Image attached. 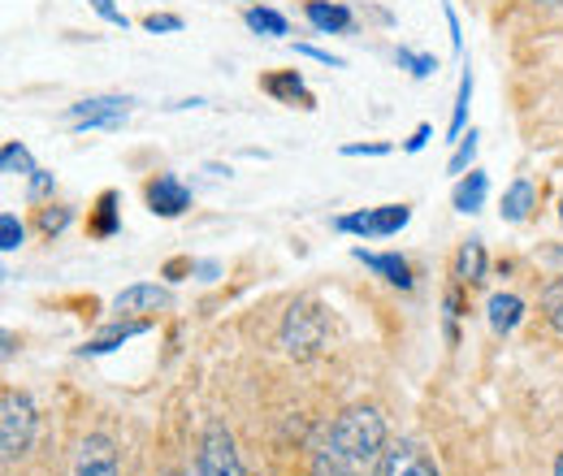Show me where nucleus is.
Instances as JSON below:
<instances>
[{"instance_id": "7ed1b4c3", "label": "nucleus", "mask_w": 563, "mask_h": 476, "mask_svg": "<svg viewBox=\"0 0 563 476\" xmlns=\"http://www.w3.org/2000/svg\"><path fill=\"white\" fill-rule=\"evenodd\" d=\"M196 476H243L234 438L225 424H209L200 438V455H196Z\"/></svg>"}, {"instance_id": "412c9836", "label": "nucleus", "mask_w": 563, "mask_h": 476, "mask_svg": "<svg viewBox=\"0 0 563 476\" xmlns=\"http://www.w3.org/2000/svg\"><path fill=\"white\" fill-rule=\"evenodd\" d=\"M0 169H4V174H13V178H31L40 165L31 160V152H26L22 143H13V139H9V143L0 147Z\"/></svg>"}, {"instance_id": "393cba45", "label": "nucleus", "mask_w": 563, "mask_h": 476, "mask_svg": "<svg viewBox=\"0 0 563 476\" xmlns=\"http://www.w3.org/2000/svg\"><path fill=\"white\" fill-rule=\"evenodd\" d=\"M395 62L408 69L412 78H429V74H438V62H433L429 53H412V48H399V53H395Z\"/></svg>"}, {"instance_id": "423d86ee", "label": "nucleus", "mask_w": 563, "mask_h": 476, "mask_svg": "<svg viewBox=\"0 0 563 476\" xmlns=\"http://www.w3.org/2000/svg\"><path fill=\"white\" fill-rule=\"evenodd\" d=\"M143 196H147V208H152L156 217H183V212L191 208V187H187L178 174H156Z\"/></svg>"}, {"instance_id": "20e7f679", "label": "nucleus", "mask_w": 563, "mask_h": 476, "mask_svg": "<svg viewBox=\"0 0 563 476\" xmlns=\"http://www.w3.org/2000/svg\"><path fill=\"white\" fill-rule=\"evenodd\" d=\"M131 104H135L131 96H87V100L70 104V122L74 131H113L126 122Z\"/></svg>"}, {"instance_id": "bb28decb", "label": "nucleus", "mask_w": 563, "mask_h": 476, "mask_svg": "<svg viewBox=\"0 0 563 476\" xmlns=\"http://www.w3.org/2000/svg\"><path fill=\"white\" fill-rule=\"evenodd\" d=\"M22 239H26L22 221H18L13 212H4V217H0V252H18V247H22Z\"/></svg>"}, {"instance_id": "72a5a7b5", "label": "nucleus", "mask_w": 563, "mask_h": 476, "mask_svg": "<svg viewBox=\"0 0 563 476\" xmlns=\"http://www.w3.org/2000/svg\"><path fill=\"white\" fill-rule=\"evenodd\" d=\"M429 135H433V131H429V126H417V131H412V139H408V143H404V152H421L424 143H429Z\"/></svg>"}, {"instance_id": "b1692460", "label": "nucleus", "mask_w": 563, "mask_h": 476, "mask_svg": "<svg viewBox=\"0 0 563 476\" xmlns=\"http://www.w3.org/2000/svg\"><path fill=\"white\" fill-rule=\"evenodd\" d=\"M477 131H468V139H460V147L451 152V165H446V174H455V178H464L468 174V165H473V156H477Z\"/></svg>"}, {"instance_id": "2eb2a0df", "label": "nucleus", "mask_w": 563, "mask_h": 476, "mask_svg": "<svg viewBox=\"0 0 563 476\" xmlns=\"http://www.w3.org/2000/svg\"><path fill=\"white\" fill-rule=\"evenodd\" d=\"M261 87H265V91H269L274 100H286V104H295V100H299L303 109H312V96L303 91V78H299L295 69H282V74H265V78H261Z\"/></svg>"}, {"instance_id": "473e14b6", "label": "nucleus", "mask_w": 563, "mask_h": 476, "mask_svg": "<svg viewBox=\"0 0 563 476\" xmlns=\"http://www.w3.org/2000/svg\"><path fill=\"white\" fill-rule=\"evenodd\" d=\"M442 13H446V31H451V48L460 53V48H464V35H460V18H455V9H451V4H442Z\"/></svg>"}, {"instance_id": "2f4dec72", "label": "nucleus", "mask_w": 563, "mask_h": 476, "mask_svg": "<svg viewBox=\"0 0 563 476\" xmlns=\"http://www.w3.org/2000/svg\"><path fill=\"white\" fill-rule=\"evenodd\" d=\"M390 152V143H347L343 147V156H386Z\"/></svg>"}, {"instance_id": "f3484780", "label": "nucleus", "mask_w": 563, "mask_h": 476, "mask_svg": "<svg viewBox=\"0 0 563 476\" xmlns=\"http://www.w3.org/2000/svg\"><path fill=\"white\" fill-rule=\"evenodd\" d=\"M455 277H460L464 286L486 281V247H482V239H468V243L460 247V256H455Z\"/></svg>"}, {"instance_id": "6ab92c4d", "label": "nucleus", "mask_w": 563, "mask_h": 476, "mask_svg": "<svg viewBox=\"0 0 563 476\" xmlns=\"http://www.w3.org/2000/svg\"><path fill=\"white\" fill-rule=\"evenodd\" d=\"M243 22H247L256 35H269V40H282V35L290 31V26H286V18H282L278 9H269V4H252Z\"/></svg>"}, {"instance_id": "5701e85b", "label": "nucleus", "mask_w": 563, "mask_h": 476, "mask_svg": "<svg viewBox=\"0 0 563 476\" xmlns=\"http://www.w3.org/2000/svg\"><path fill=\"white\" fill-rule=\"evenodd\" d=\"M143 330H147V321H131V325H113V330H109L104 339L87 342L82 351H87V355H100V351H113V346H122V342H126V339H135V334H143Z\"/></svg>"}, {"instance_id": "f03ea898", "label": "nucleus", "mask_w": 563, "mask_h": 476, "mask_svg": "<svg viewBox=\"0 0 563 476\" xmlns=\"http://www.w3.org/2000/svg\"><path fill=\"white\" fill-rule=\"evenodd\" d=\"M31 438H35V403L18 390H4V399H0V451H4V460L26 455Z\"/></svg>"}, {"instance_id": "1a4fd4ad", "label": "nucleus", "mask_w": 563, "mask_h": 476, "mask_svg": "<svg viewBox=\"0 0 563 476\" xmlns=\"http://www.w3.org/2000/svg\"><path fill=\"white\" fill-rule=\"evenodd\" d=\"M169 303V290L165 286H156V281H135V286H126L118 299H113V312L118 317H143V312H156V308H165Z\"/></svg>"}, {"instance_id": "f704fd0d", "label": "nucleus", "mask_w": 563, "mask_h": 476, "mask_svg": "<svg viewBox=\"0 0 563 476\" xmlns=\"http://www.w3.org/2000/svg\"><path fill=\"white\" fill-rule=\"evenodd\" d=\"M551 261L560 265V277H563V247H555V252H551Z\"/></svg>"}, {"instance_id": "f8f14e48", "label": "nucleus", "mask_w": 563, "mask_h": 476, "mask_svg": "<svg viewBox=\"0 0 563 476\" xmlns=\"http://www.w3.org/2000/svg\"><path fill=\"white\" fill-rule=\"evenodd\" d=\"M486 312H490V330L498 339H507L520 321H525V299L520 295H490V303H486Z\"/></svg>"}, {"instance_id": "9b49d317", "label": "nucleus", "mask_w": 563, "mask_h": 476, "mask_svg": "<svg viewBox=\"0 0 563 476\" xmlns=\"http://www.w3.org/2000/svg\"><path fill=\"white\" fill-rule=\"evenodd\" d=\"M355 261L360 265H368L373 273H382L390 286H399V290H412V269H408V261L404 256H395V252H364V247H355Z\"/></svg>"}, {"instance_id": "6e6552de", "label": "nucleus", "mask_w": 563, "mask_h": 476, "mask_svg": "<svg viewBox=\"0 0 563 476\" xmlns=\"http://www.w3.org/2000/svg\"><path fill=\"white\" fill-rule=\"evenodd\" d=\"M382 476H442V473H438V464L424 455L417 442H399V446L386 451Z\"/></svg>"}, {"instance_id": "cd10ccee", "label": "nucleus", "mask_w": 563, "mask_h": 476, "mask_svg": "<svg viewBox=\"0 0 563 476\" xmlns=\"http://www.w3.org/2000/svg\"><path fill=\"white\" fill-rule=\"evenodd\" d=\"M143 31H152V35H174V31H183V18H178V13H147V18H143Z\"/></svg>"}, {"instance_id": "9d476101", "label": "nucleus", "mask_w": 563, "mask_h": 476, "mask_svg": "<svg viewBox=\"0 0 563 476\" xmlns=\"http://www.w3.org/2000/svg\"><path fill=\"white\" fill-rule=\"evenodd\" d=\"M303 18L321 31V35H347L355 26V13L339 0H308L303 4Z\"/></svg>"}, {"instance_id": "c85d7f7f", "label": "nucleus", "mask_w": 563, "mask_h": 476, "mask_svg": "<svg viewBox=\"0 0 563 476\" xmlns=\"http://www.w3.org/2000/svg\"><path fill=\"white\" fill-rule=\"evenodd\" d=\"M53 187H57V178H53L48 169H35V174H31V200H48Z\"/></svg>"}, {"instance_id": "aec40b11", "label": "nucleus", "mask_w": 563, "mask_h": 476, "mask_svg": "<svg viewBox=\"0 0 563 476\" xmlns=\"http://www.w3.org/2000/svg\"><path fill=\"white\" fill-rule=\"evenodd\" d=\"M468 104H473V69L460 74V91H455V109H451V139H464V122H468Z\"/></svg>"}, {"instance_id": "4c0bfd02", "label": "nucleus", "mask_w": 563, "mask_h": 476, "mask_svg": "<svg viewBox=\"0 0 563 476\" xmlns=\"http://www.w3.org/2000/svg\"><path fill=\"white\" fill-rule=\"evenodd\" d=\"M560 221H563V200H560Z\"/></svg>"}, {"instance_id": "ddd939ff", "label": "nucleus", "mask_w": 563, "mask_h": 476, "mask_svg": "<svg viewBox=\"0 0 563 476\" xmlns=\"http://www.w3.org/2000/svg\"><path fill=\"white\" fill-rule=\"evenodd\" d=\"M486 196H490V178H486L482 169H468V174L455 182L451 204H455V212H477V208L486 204Z\"/></svg>"}, {"instance_id": "a878e982", "label": "nucleus", "mask_w": 563, "mask_h": 476, "mask_svg": "<svg viewBox=\"0 0 563 476\" xmlns=\"http://www.w3.org/2000/svg\"><path fill=\"white\" fill-rule=\"evenodd\" d=\"M74 221V208H66V204H48L44 212H40V230L53 239V234H62L66 225Z\"/></svg>"}, {"instance_id": "4be33fe9", "label": "nucleus", "mask_w": 563, "mask_h": 476, "mask_svg": "<svg viewBox=\"0 0 563 476\" xmlns=\"http://www.w3.org/2000/svg\"><path fill=\"white\" fill-rule=\"evenodd\" d=\"M542 317H547V325L555 334H563V277H551L542 286Z\"/></svg>"}, {"instance_id": "f257e3e1", "label": "nucleus", "mask_w": 563, "mask_h": 476, "mask_svg": "<svg viewBox=\"0 0 563 476\" xmlns=\"http://www.w3.org/2000/svg\"><path fill=\"white\" fill-rule=\"evenodd\" d=\"M386 464V420L377 408H347L321 455H317V476H377Z\"/></svg>"}, {"instance_id": "c756f323", "label": "nucleus", "mask_w": 563, "mask_h": 476, "mask_svg": "<svg viewBox=\"0 0 563 476\" xmlns=\"http://www.w3.org/2000/svg\"><path fill=\"white\" fill-rule=\"evenodd\" d=\"M91 9H96V13L104 18V22H113V26H122V31L131 26V18H126V13H122V9L113 4V0H91Z\"/></svg>"}, {"instance_id": "c9c22d12", "label": "nucleus", "mask_w": 563, "mask_h": 476, "mask_svg": "<svg viewBox=\"0 0 563 476\" xmlns=\"http://www.w3.org/2000/svg\"><path fill=\"white\" fill-rule=\"evenodd\" d=\"M555 476H563V455L555 460Z\"/></svg>"}, {"instance_id": "ea45409f", "label": "nucleus", "mask_w": 563, "mask_h": 476, "mask_svg": "<svg viewBox=\"0 0 563 476\" xmlns=\"http://www.w3.org/2000/svg\"><path fill=\"white\" fill-rule=\"evenodd\" d=\"M169 476H174V473H169Z\"/></svg>"}, {"instance_id": "39448f33", "label": "nucleus", "mask_w": 563, "mask_h": 476, "mask_svg": "<svg viewBox=\"0 0 563 476\" xmlns=\"http://www.w3.org/2000/svg\"><path fill=\"white\" fill-rule=\"evenodd\" d=\"M321 342H325V317L312 303H295L286 312V325H282V346L290 355H312Z\"/></svg>"}, {"instance_id": "58836bf2", "label": "nucleus", "mask_w": 563, "mask_h": 476, "mask_svg": "<svg viewBox=\"0 0 563 476\" xmlns=\"http://www.w3.org/2000/svg\"><path fill=\"white\" fill-rule=\"evenodd\" d=\"M252 4H261V0H252Z\"/></svg>"}, {"instance_id": "a211bd4d", "label": "nucleus", "mask_w": 563, "mask_h": 476, "mask_svg": "<svg viewBox=\"0 0 563 476\" xmlns=\"http://www.w3.org/2000/svg\"><path fill=\"white\" fill-rule=\"evenodd\" d=\"M118 204H122V200H118V191H104V196L96 200V217H91V225H87V230H91V239H113V234L122 230V217H118L122 208Z\"/></svg>"}, {"instance_id": "7c9ffc66", "label": "nucleus", "mask_w": 563, "mask_h": 476, "mask_svg": "<svg viewBox=\"0 0 563 476\" xmlns=\"http://www.w3.org/2000/svg\"><path fill=\"white\" fill-rule=\"evenodd\" d=\"M295 53H299V57H312V62H321V66H330V69H343V57H334V53H325V48H312V44H295Z\"/></svg>"}, {"instance_id": "e433bc0d", "label": "nucleus", "mask_w": 563, "mask_h": 476, "mask_svg": "<svg viewBox=\"0 0 563 476\" xmlns=\"http://www.w3.org/2000/svg\"><path fill=\"white\" fill-rule=\"evenodd\" d=\"M538 4H563V0H538Z\"/></svg>"}, {"instance_id": "dca6fc26", "label": "nucleus", "mask_w": 563, "mask_h": 476, "mask_svg": "<svg viewBox=\"0 0 563 476\" xmlns=\"http://www.w3.org/2000/svg\"><path fill=\"white\" fill-rule=\"evenodd\" d=\"M538 204V191H533V182L529 178H516L511 187H507V196H503V221H525L529 212Z\"/></svg>"}, {"instance_id": "4468645a", "label": "nucleus", "mask_w": 563, "mask_h": 476, "mask_svg": "<svg viewBox=\"0 0 563 476\" xmlns=\"http://www.w3.org/2000/svg\"><path fill=\"white\" fill-rule=\"evenodd\" d=\"M364 212H368V239H390V234H399L412 221V208L408 204H382L364 208Z\"/></svg>"}, {"instance_id": "0eeeda50", "label": "nucleus", "mask_w": 563, "mask_h": 476, "mask_svg": "<svg viewBox=\"0 0 563 476\" xmlns=\"http://www.w3.org/2000/svg\"><path fill=\"white\" fill-rule=\"evenodd\" d=\"M74 476H118V451L104 433H91L82 446H78V468Z\"/></svg>"}]
</instances>
